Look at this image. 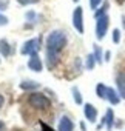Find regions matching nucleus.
<instances>
[{
  "mask_svg": "<svg viewBox=\"0 0 125 131\" xmlns=\"http://www.w3.org/2000/svg\"><path fill=\"white\" fill-rule=\"evenodd\" d=\"M84 113H85L87 120H90V122H96V119H97V110H96L91 103H85V106H84Z\"/></svg>",
  "mask_w": 125,
  "mask_h": 131,
  "instance_id": "obj_4",
  "label": "nucleus"
},
{
  "mask_svg": "<svg viewBox=\"0 0 125 131\" xmlns=\"http://www.w3.org/2000/svg\"><path fill=\"white\" fill-rule=\"evenodd\" d=\"M28 102L36 110H48L51 106V102L45 96H42V94H31V97L28 99Z\"/></svg>",
  "mask_w": 125,
  "mask_h": 131,
  "instance_id": "obj_2",
  "label": "nucleus"
},
{
  "mask_svg": "<svg viewBox=\"0 0 125 131\" xmlns=\"http://www.w3.org/2000/svg\"><path fill=\"white\" fill-rule=\"evenodd\" d=\"M117 2H123V0H117Z\"/></svg>",
  "mask_w": 125,
  "mask_h": 131,
  "instance_id": "obj_20",
  "label": "nucleus"
},
{
  "mask_svg": "<svg viewBox=\"0 0 125 131\" xmlns=\"http://www.w3.org/2000/svg\"><path fill=\"white\" fill-rule=\"evenodd\" d=\"M97 96H99L100 99H105V97H107V86H103L102 83L97 85Z\"/></svg>",
  "mask_w": 125,
  "mask_h": 131,
  "instance_id": "obj_11",
  "label": "nucleus"
},
{
  "mask_svg": "<svg viewBox=\"0 0 125 131\" xmlns=\"http://www.w3.org/2000/svg\"><path fill=\"white\" fill-rule=\"evenodd\" d=\"M74 129V123L71 122L70 117L64 116L59 120V131H73Z\"/></svg>",
  "mask_w": 125,
  "mask_h": 131,
  "instance_id": "obj_5",
  "label": "nucleus"
},
{
  "mask_svg": "<svg viewBox=\"0 0 125 131\" xmlns=\"http://www.w3.org/2000/svg\"><path fill=\"white\" fill-rule=\"evenodd\" d=\"M99 3H100V0H90V5H91V8H96Z\"/></svg>",
  "mask_w": 125,
  "mask_h": 131,
  "instance_id": "obj_15",
  "label": "nucleus"
},
{
  "mask_svg": "<svg viewBox=\"0 0 125 131\" xmlns=\"http://www.w3.org/2000/svg\"><path fill=\"white\" fill-rule=\"evenodd\" d=\"M0 51H2V54H5V56L9 54V46H8V43H6L5 40L0 42Z\"/></svg>",
  "mask_w": 125,
  "mask_h": 131,
  "instance_id": "obj_12",
  "label": "nucleus"
},
{
  "mask_svg": "<svg viewBox=\"0 0 125 131\" xmlns=\"http://www.w3.org/2000/svg\"><path fill=\"white\" fill-rule=\"evenodd\" d=\"M0 131H5V123L0 122Z\"/></svg>",
  "mask_w": 125,
  "mask_h": 131,
  "instance_id": "obj_18",
  "label": "nucleus"
},
{
  "mask_svg": "<svg viewBox=\"0 0 125 131\" xmlns=\"http://www.w3.org/2000/svg\"><path fill=\"white\" fill-rule=\"evenodd\" d=\"M65 43H67V37L64 36V32H53L51 36H49V39H48V48H49V51H59V49H62L65 46Z\"/></svg>",
  "mask_w": 125,
  "mask_h": 131,
  "instance_id": "obj_1",
  "label": "nucleus"
},
{
  "mask_svg": "<svg viewBox=\"0 0 125 131\" xmlns=\"http://www.w3.org/2000/svg\"><path fill=\"white\" fill-rule=\"evenodd\" d=\"M108 17L107 16H100L97 17V26H96V32H97V39H103L107 28H108Z\"/></svg>",
  "mask_w": 125,
  "mask_h": 131,
  "instance_id": "obj_3",
  "label": "nucleus"
},
{
  "mask_svg": "<svg viewBox=\"0 0 125 131\" xmlns=\"http://www.w3.org/2000/svg\"><path fill=\"white\" fill-rule=\"evenodd\" d=\"M73 94H74V100H76V103H82V97H80V93L77 91V88H73Z\"/></svg>",
  "mask_w": 125,
  "mask_h": 131,
  "instance_id": "obj_13",
  "label": "nucleus"
},
{
  "mask_svg": "<svg viewBox=\"0 0 125 131\" xmlns=\"http://www.w3.org/2000/svg\"><path fill=\"white\" fill-rule=\"evenodd\" d=\"M28 65H29V68L34 70V71H40V70H42V62H40L37 57H33Z\"/></svg>",
  "mask_w": 125,
  "mask_h": 131,
  "instance_id": "obj_10",
  "label": "nucleus"
},
{
  "mask_svg": "<svg viewBox=\"0 0 125 131\" xmlns=\"http://www.w3.org/2000/svg\"><path fill=\"white\" fill-rule=\"evenodd\" d=\"M119 40H120V32H119V29H114L113 31V42L119 43Z\"/></svg>",
  "mask_w": 125,
  "mask_h": 131,
  "instance_id": "obj_14",
  "label": "nucleus"
},
{
  "mask_svg": "<svg viewBox=\"0 0 125 131\" xmlns=\"http://www.w3.org/2000/svg\"><path fill=\"white\" fill-rule=\"evenodd\" d=\"M117 88H119V94L125 99V74L123 73H119L117 74Z\"/></svg>",
  "mask_w": 125,
  "mask_h": 131,
  "instance_id": "obj_7",
  "label": "nucleus"
},
{
  "mask_svg": "<svg viewBox=\"0 0 125 131\" xmlns=\"http://www.w3.org/2000/svg\"><path fill=\"white\" fill-rule=\"evenodd\" d=\"M73 20H74V26L79 32H84V22H82V8H76L74 11V16H73Z\"/></svg>",
  "mask_w": 125,
  "mask_h": 131,
  "instance_id": "obj_6",
  "label": "nucleus"
},
{
  "mask_svg": "<svg viewBox=\"0 0 125 131\" xmlns=\"http://www.w3.org/2000/svg\"><path fill=\"white\" fill-rule=\"evenodd\" d=\"M113 123H114V114H113V111L111 110H108L107 111V114H105V119L102 120V125H107V128H108V131L113 128ZM100 125V126H102Z\"/></svg>",
  "mask_w": 125,
  "mask_h": 131,
  "instance_id": "obj_8",
  "label": "nucleus"
},
{
  "mask_svg": "<svg viewBox=\"0 0 125 131\" xmlns=\"http://www.w3.org/2000/svg\"><path fill=\"white\" fill-rule=\"evenodd\" d=\"M40 125H42V128H43V131H53V129H51V128H49L48 125H45V123H42V122H40Z\"/></svg>",
  "mask_w": 125,
  "mask_h": 131,
  "instance_id": "obj_16",
  "label": "nucleus"
},
{
  "mask_svg": "<svg viewBox=\"0 0 125 131\" xmlns=\"http://www.w3.org/2000/svg\"><path fill=\"white\" fill-rule=\"evenodd\" d=\"M2 105H3V96L0 94V106H2Z\"/></svg>",
  "mask_w": 125,
  "mask_h": 131,
  "instance_id": "obj_19",
  "label": "nucleus"
},
{
  "mask_svg": "<svg viewBox=\"0 0 125 131\" xmlns=\"http://www.w3.org/2000/svg\"><path fill=\"white\" fill-rule=\"evenodd\" d=\"M105 99H108L113 105H117L119 103V100H120V97L116 94V91L114 90H111V88H107V97Z\"/></svg>",
  "mask_w": 125,
  "mask_h": 131,
  "instance_id": "obj_9",
  "label": "nucleus"
},
{
  "mask_svg": "<svg viewBox=\"0 0 125 131\" xmlns=\"http://www.w3.org/2000/svg\"><path fill=\"white\" fill-rule=\"evenodd\" d=\"M3 23H6V19H5V17H2V16H0V25H3Z\"/></svg>",
  "mask_w": 125,
  "mask_h": 131,
  "instance_id": "obj_17",
  "label": "nucleus"
}]
</instances>
